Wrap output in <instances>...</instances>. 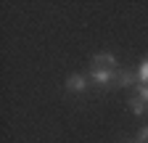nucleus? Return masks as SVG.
<instances>
[{"mask_svg":"<svg viewBox=\"0 0 148 143\" xmlns=\"http://www.w3.org/2000/svg\"><path fill=\"white\" fill-rule=\"evenodd\" d=\"M138 98L143 103H148V85H138Z\"/></svg>","mask_w":148,"mask_h":143,"instance_id":"obj_6","label":"nucleus"},{"mask_svg":"<svg viewBox=\"0 0 148 143\" xmlns=\"http://www.w3.org/2000/svg\"><path fill=\"white\" fill-rule=\"evenodd\" d=\"M85 87H87V77L85 74H71L66 80V90H71V93H85Z\"/></svg>","mask_w":148,"mask_h":143,"instance_id":"obj_2","label":"nucleus"},{"mask_svg":"<svg viewBox=\"0 0 148 143\" xmlns=\"http://www.w3.org/2000/svg\"><path fill=\"white\" fill-rule=\"evenodd\" d=\"M116 74H119V69H116V58L111 56V53H98L95 58H92L90 64V80L106 87L111 82H116Z\"/></svg>","mask_w":148,"mask_h":143,"instance_id":"obj_1","label":"nucleus"},{"mask_svg":"<svg viewBox=\"0 0 148 143\" xmlns=\"http://www.w3.org/2000/svg\"><path fill=\"white\" fill-rule=\"evenodd\" d=\"M114 85H119V87H127V85H140L138 82V72H119V74H116V82Z\"/></svg>","mask_w":148,"mask_h":143,"instance_id":"obj_3","label":"nucleus"},{"mask_svg":"<svg viewBox=\"0 0 148 143\" xmlns=\"http://www.w3.org/2000/svg\"><path fill=\"white\" fill-rule=\"evenodd\" d=\"M138 143H148V127H143V130H140V135H138Z\"/></svg>","mask_w":148,"mask_h":143,"instance_id":"obj_7","label":"nucleus"},{"mask_svg":"<svg viewBox=\"0 0 148 143\" xmlns=\"http://www.w3.org/2000/svg\"><path fill=\"white\" fill-rule=\"evenodd\" d=\"M138 82L140 85H148V61H143L140 69H138Z\"/></svg>","mask_w":148,"mask_h":143,"instance_id":"obj_5","label":"nucleus"},{"mask_svg":"<svg viewBox=\"0 0 148 143\" xmlns=\"http://www.w3.org/2000/svg\"><path fill=\"white\" fill-rule=\"evenodd\" d=\"M145 106H148V103H143L138 96H130V109H132L135 114H143V111H145Z\"/></svg>","mask_w":148,"mask_h":143,"instance_id":"obj_4","label":"nucleus"},{"mask_svg":"<svg viewBox=\"0 0 148 143\" xmlns=\"http://www.w3.org/2000/svg\"><path fill=\"white\" fill-rule=\"evenodd\" d=\"M145 61H148V58H145Z\"/></svg>","mask_w":148,"mask_h":143,"instance_id":"obj_8","label":"nucleus"}]
</instances>
